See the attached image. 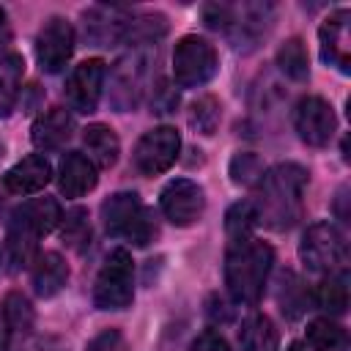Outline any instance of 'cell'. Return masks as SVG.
<instances>
[{
  "label": "cell",
  "instance_id": "cell-11",
  "mask_svg": "<svg viewBox=\"0 0 351 351\" xmlns=\"http://www.w3.org/2000/svg\"><path fill=\"white\" fill-rule=\"evenodd\" d=\"M74 55V27L63 16H52L44 22V27L36 36V58L41 71L58 74L66 69V63Z\"/></svg>",
  "mask_w": 351,
  "mask_h": 351
},
{
  "label": "cell",
  "instance_id": "cell-26",
  "mask_svg": "<svg viewBox=\"0 0 351 351\" xmlns=\"http://www.w3.org/2000/svg\"><path fill=\"white\" fill-rule=\"evenodd\" d=\"M255 225H258L255 206H252L250 200H239V203H233V206L228 208V214H225V236H228V244L252 239Z\"/></svg>",
  "mask_w": 351,
  "mask_h": 351
},
{
  "label": "cell",
  "instance_id": "cell-18",
  "mask_svg": "<svg viewBox=\"0 0 351 351\" xmlns=\"http://www.w3.org/2000/svg\"><path fill=\"white\" fill-rule=\"evenodd\" d=\"M69 282V266L63 261L60 252H41L36 255L33 266H30V285L36 291V296L41 299H52L55 293H60Z\"/></svg>",
  "mask_w": 351,
  "mask_h": 351
},
{
  "label": "cell",
  "instance_id": "cell-34",
  "mask_svg": "<svg viewBox=\"0 0 351 351\" xmlns=\"http://www.w3.org/2000/svg\"><path fill=\"white\" fill-rule=\"evenodd\" d=\"M85 351H126V340L118 329H104L101 335H96Z\"/></svg>",
  "mask_w": 351,
  "mask_h": 351
},
{
  "label": "cell",
  "instance_id": "cell-6",
  "mask_svg": "<svg viewBox=\"0 0 351 351\" xmlns=\"http://www.w3.org/2000/svg\"><path fill=\"white\" fill-rule=\"evenodd\" d=\"M219 69V58L211 41L203 36H181L173 49V80L181 88H200L206 85Z\"/></svg>",
  "mask_w": 351,
  "mask_h": 351
},
{
  "label": "cell",
  "instance_id": "cell-23",
  "mask_svg": "<svg viewBox=\"0 0 351 351\" xmlns=\"http://www.w3.org/2000/svg\"><path fill=\"white\" fill-rule=\"evenodd\" d=\"M277 66L280 71L293 80V82H304L310 77V60H307V47L299 36L293 38H285L277 49Z\"/></svg>",
  "mask_w": 351,
  "mask_h": 351
},
{
  "label": "cell",
  "instance_id": "cell-15",
  "mask_svg": "<svg viewBox=\"0 0 351 351\" xmlns=\"http://www.w3.org/2000/svg\"><path fill=\"white\" fill-rule=\"evenodd\" d=\"M74 134V115L66 107H49L41 112L30 129V140L38 151H55L69 143Z\"/></svg>",
  "mask_w": 351,
  "mask_h": 351
},
{
  "label": "cell",
  "instance_id": "cell-21",
  "mask_svg": "<svg viewBox=\"0 0 351 351\" xmlns=\"http://www.w3.org/2000/svg\"><path fill=\"white\" fill-rule=\"evenodd\" d=\"M82 143L99 167H112L121 156V140L107 123H90L82 129Z\"/></svg>",
  "mask_w": 351,
  "mask_h": 351
},
{
  "label": "cell",
  "instance_id": "cell-8",
  "mask_svg": "<svg viewBox=\"0 0 351 351\" xmlns=\"http://www.w3.org/2000/svg\"><path fill=\"white\" fill-rule=\"evenodd\" d=\"M159 206H162L165 219H170L176 228H189L203 217L206 192L192 178H173L162 186Z\"/></svg>",
  "mask_w": 351,
  "mask_h": 351
},
{
  "label": "cell",
  "instance_id": "cell-7",
  "mask_svg": "<svg viewBox=\"0 0 351 351\" xmlns=\"http://www.w3.org/2000/svg\"><path fill=\"white\" fill-rule=\"evenodd\" d=\"M145 74H148V49H143V47H134L129 55H123L112 66L110 101L118 112H129L140 104V96L145 88Z\"/></svg>",
  "mask_w": 351,
  "mask_h": 351
},
{
  "label": "cell",
  "instance_id": "cell-2",
  "mask_svg": "<svg viewBox=\"0 0 351 351\" xmlns=\"http://www.w3.org/2000/svg\"><path fill=\"white\" fill-rule=\"evenodd\" d=\"M274 263V250L266 241L247 239L225 250V288L233 302L255 304L263 296L266 277Z\"/></svg>",
  "mask_w": 351,
  "mask_h": 351
},
{
  "label": "cell",
  "instance_id": "cell-13",
  "mask_svg": "<svg viewBox=\"0 0 351 351\" xmlns=\"http://www.w3.org/2000/svg\"><path fill=\"white\" fill-rule=\"evenodd\" d=\"M41 236L44 233L38 230L33 217L25 211V206H19L8 219V236H5V252H8L11 269H22V266L36 261V250H38Z\"/></svg>",
  "mask_w": 351,
  "mask_h": 351
},
{
  "label": "cell",
  "instance_id": "cell-27",
  "mask_svg": "<svg viewBox=\"0 0 351 351\" xmlns=\"http://www.w3.org/2000/svg\"><path fill=\"white\" fill-rule=\"evenodd\" d=\"M186 118H189V126H192L195 132H200V134H206V137H208V134H214V132H217V126H219L222 104H219V99H217V96H211V93L197 96V99L189 104Z\"/></svg>",
  "mask_w": 351,
  "mask_h": 351
},
{
  "label": "cell",
  "instance_id": "cell-41",
  "mask_svg": "<svg viewBox=\"0 0 351 351\" xmlns=\"http://www.w3.org/2000/svg\"><path fill=\"white\" fill-rule=\"evenodd\" d=\"M0 261H3V250H0Z\"/></svg>",
  "mask_w": 351,
  "mask_h": 351
},
{
  "label": "cell",
  "instance_id": "cell-25",
  "mask_svg": "<svg viewBox=\"0 0 351 351\" xmlns=\"http://www.w3.org/2000/svg\"><path fill=\"white\" fill-rule=\"evenodd\" d=\"M307 343L313 346V351H346L348 335L332 318H313L307 324Z\"/></svg>",
  "mask_w": 351,
  "mask_h": 351
},
{
  "label": "cell",
  "instance_id": "cell-37",
  "mask_svg": "<svg viewBox=\"0 0 351 351\" xmlns=\"http://www.w3.org/2000/svg\"><path fill=\"white\" fill-rule=\"evenodd\" d=\"M0 351H8V326H5L3 310H0Z\"/></svg>",
  "mask_w": 351,
  "mask_h": 351
},
{
  "label": "cell",
  "instance_id": "cell-20",
  "mask_svg": "<svg viewBox=\"0 0 351 351\" xmlns=\"http://www.w3.org/2000/svg\"><path fill=\"white\" fill-rule=\"evenodd\" d=\"M280 335L277 326L269 315L263 313H252L244 318L241 329H239V348L241 351H277Z\"/></svg>",
  "mask_w": 351,
  "mask_h": 351
},
{
  "label": "cell",
  "instance_id": "cell-14",
  "mask_svg": "<svg viewBox=\"0 0 351 351\" xmlns=\"http://www.w3.org/2000/svg\"><path fill=\"white\" fill-rule=\"evenodd\" d=\"M348 19H351L348 8H337L324 19V25L318 30L324 63L337 66L343 74H348V69H351L348 66V44H346L348 41Z\"/></svg>",
  "mask_w": 351,
  "mask_h": 351
},
{
  "label": "cell",
  "instance_id": "cell-42",
  "mask_svg": "<svg viewBox=\"0 0 351 351\" xmlns=\"http://www.w3.org/2000/svg\"><path fill=\"white\" fill-rule=\"evenodd\" d=\"M0 151H3V143H0Z\"/></svg>",
  "mask_w": 351,
  "mask_h": 351
},
{
  "label": "cell",
  "instance_id": "cell-31",
  "mask_svg": "<svg viewBox=\"0 0 351 351\" xmlns=\"http://www.w3.org/2000/svg\"><path fill=\"white\" fill-rule=\"evenodd\" d=\"M304 304H307V299H304L302 282L296 280L293 271H282V277H280V307H282V313L288 318H296V315H302Z\"/></svg>",
  "mask_w": 351,
  "mask_h": 351
},
{
  "label": "cell",
  "instance_id": "cell-19",
  "mask_svg": "<svg viewBox=\"0 0 351 351\" xmlns=\"http://www.w3.org/2000/svg\"><path fill=\"white\" fill-rule=\"evenodd\" d=\"M129 14L121 8H90L85 11V36L96 47H110L112 41L123 38Z\"/></svg>",
  "mask_w": 351,
  "mask_h": 351
},
{
  "label": "cell",
  "instance_id": "cell-28",
  "mask_svg": "<svg viewBox=\"0 0 351 351\" xmlns=\"http://www.w3.org/2000/svg\"><path fill=\"white\" fill-rule=\"evenodd\" d=\"M3 318H5L8 332H22L25 335L36 324V310H33V304H30V299L25 293L11 291L3 299Z\"/></svg>",
  "mask_w": 351,
  "mask_h": 351
},
{
  "label": "cell",
  "instance_id": "cell-36",
  "mask_svg": "<svg viewBox=\"0 0 351 351\" xmlns=\"http://www.w3.org/2000/svg\"><path fill=\"white\" fill-rule=\"evenodd\" d=\"M176 104H178L176 90H170V88L162 82V85L154 90V107H156V112H173Z\"/></svg>",
  "mask_w": 351,
  "mask_h": 351
},
{
  "label": "cell",
  "instance_id": "cell-38",
  "mask_svg": "<svg viewBox=\"0 0 351 351\" xmlns=\"http://www.w3.org/2000/svg\"><path fill=\"white\" fill-rule=\"evenodd\" d=\"M0 38L5 41L8 38V19H5V11L0 8Z\"/></svg>",
  "mask_w": 351,
  "mask_h": 351
},
{
  "label": "cell",
  "instance_id": "cell-1",
  "mask_svg": "<svg viewBox=\"0 0 351 351\" xmlns=\"http://www.w3.org/2000/svg\"><path fill=\"white\" fill-rule=\"evenodd\" d=\"M310 173L296 162H280L271 170H263L258 181L255 214L271 230H288L302 217V200Z\"/></svg>",
  "mask_w": 351,
  "mask_h": 351
},
{
  "label": "cell",
  "instance_id": "cell-3",
  "mask_svg": "<svg viewBox=\"0 0 351 351\" xmlns=\"http://www.w3.org/2000/svg\"><path fill=\"white\" fill-rule=\"evenodd\" d=\"M101 222L112 239H126L134 247H145L156 239L159 225L151 208L143 206L137 192H115L101 203Z\"/></svg>",
  "mask_w": 351,
  "mask_h": 351
},
{
  "label": "cell",
  "instance_id": "cell-40",
  "mask_svg": "<svg viewBox=\"0 0 351 351\" xmlns=\"http://www.w3.org/2000/svg\"><path fill=\"white\" fill-rule=\"evenodd\" d=\"M3 211H5V206H3V200H0V217H3Z\"/></svg>",
  "mask_w": 351,
  "mask_h": 351
},
{
  "label": "cell",
  "instance_id": "cell-29",
  "mask_svg": "<svg viewBox=\"0 0 351 351\" xmlns=\"http://www.w3.org/2000/svg\"><path fill=\"white\" fill-rule=\"evenodd\" d=\"M165 30H167V16L154 11V14H143V16H129L123 38L134 41V44H154V38L165 36Z\"/></svg>",
  "mask_w": 351,
  "mask_h": 351
},
{
  "label": "cell",
  "instance_id": "cell-9",
  "mask_svg": "<svg viewBox=\"0 0 351 351\" xmlns=\"http://www.w3.org/2000/svg\"><path fill=\"white\" fill-rule=\"evenodd\" d=\"M181 151V134L173 126H156L145 132L134 145V167L143 176H159L173 167Z\"/></svg>",
  "mask_w": 351,
  "mask_h": 351
},
{
  "label": "cell",
  "instance_id": "cell-4",
  "mask_svg": "<svg viewBox=\"0 0 351 351\" xmlns=\"http://www.w3.org/2000/svg\"><path fill=\"white\" fill-rule=\"evenodd\" d=\"M134 302V261L118 247L112 250L93 282V304L99 310H126Z\"/></svg>",
  "mask_w": 351,
  "mask_h": 351
},
{
  "label": "cell",
  "instance_id": "cell-22",
  "mask_svg": "<svg viewBox=\"0 0 351 351\" xmlns=\"http://www.w3.org/2000/svg\"><path fill=\"white\" fill-rule=\"evenodd\" d=\"M25 77V60L14 49H0V115H11L19 99V82Z\"/></svg>",
  "mask_w": 351,
  "mask_h": 351
},
{
  "label": "cell",
  "instance_id": "cell-12",
  "mask_svg": "<svg viewBox=\"0 0 351 351\" xmlns=\"http://www.w3.org/2000/svg\"><path fill=\"white\" fill-rule=\"evenodd\" d=\"M104 74H107V69H104V60H99V58H88L80 66H74V71L69 74V82H66V96H69L71 110L90 115L99 107Z\"/></svg>",
  "mask_w": 351,
  "mask_h": 351
},
{
  "label": "cell",
  "instance_id": "cell-33",
  "mask_svg": "<svg viewBox=\"0 0 351 351\" xmlns=\"http://www.w3.org/2000/svg\"><path fill=\"white\" fill-rule=\"evenodd\" d=\"M230 19H233V8L225 5V3H211V5L203 8V22L211 30H228Z\"/></svg>",
  "mask_w": 351,
  "mask_h": 351
},
{
  "label": "cell",
  "instance_id": "cell-24",
  "mask_svg": "<svg viewBox=\"0 0 351 351\" xmlns=\"http://www.w3.org/2000/svg\"><path fill=\"white\" fill-rule=\"evenodd\" d=\"M315 304L326 310L329 315H343L348 307V285H346V271L326 274L315 285Z\"/></svg>",
  "mask_w": 351,
  "mask_h": 351
},
{
  "label": "cell",
  "instance_id": "cell-35",
  "mask_svg": "<svg viewBox=\"0 0 351 351\" xmlns=\"http://www.w3.org/2000/svg\"><path fill=\"white\" fill-rule=\"evenodd\" d=\"M189 351H230V348H228V340L217 329H206L192 340Z\"/></svg>",
  "mask_w": 351,
  "mask_h": 351
},
{
  "label": "cell",
  "instance_id": "cell-17",
  "mask_svg": "<svg viewBox=\"0 0 351 351\" xmlns=\"http://www.w3.org/2000/svg\"><path fill=\"white\" fill-rule=\"evenodd\" d=\"M96 184H99V176H96V167H93L90 159H85L77 151L63 154L60 170H58V189H60V195L82 197L90 189H96Z\"/></svg>",
  "mask_w": 351,
  "mask_h": 351
},
{
  "label": "cell",
  "instance_id": "cell-16",
  "mask_svg": "<svg viewBox=\"0 0 351 351\" xmlns=\"http://www.w3.org/2000/svg\"><path fill=\"white\" fill-rule=\"evenodd\" d=\"M52 181V167L44 156L38 154H30L25 159H19L5 176H3V184L8 192L14 195H33V192H41L47 184Z\"/></svg>",
  "mask_w": 351,
  "mask_h": 351
},
{
  "label": "cell",
  "instance_id": "cell-10",
  "mask_svg": "<svg viewBox=\"0 0 351 351\" xmlns=\"http://www.w3.org/2000/svg\"><path fill=\"white\" fill-rule=\"evenodd\" d=\"M293 126L302 137V143L313 145V148H324L329 145V140L335 137L337 129V115L335 107L324 99V96H304L299 99L296 110H293Z\"/></svg>",
  "mask_w": 351,
  "mask_h": 351
},
{
  "label": "cell",
  "instance_id": "cell-39",
  "mask_svg": "<svg viewBox=\"0 0 351 351\" xmlns=\"http://www.w3.org/2000/svg\"><path fill=\"white\" fill-rule=\"evenodd\" d=\"M288 351H307V348H304L302 343H291V346H288Z\"/></svg>",
  "mask_w": 351,
  "mask_h": 351
},
{
  "label": "cell",
  "instance_id": "cell-30",
  "mask_svg": "<svg viewBox=\"0 0 351 351\" xmlns=\"http://www.w3.org/2000/svg\"><path fill=\"white\" fill-rule=\"evenodd\" d=\"M230 181L239 184V186H255L263 176V162L258 154L252 151H239L233 159H230Z\"/></svg>",
  "mask_w": 351,
  "mask_h": 351
},
{
  "label": "cell",
  "instance_id": "cell-32",
  "mask_svg": "<svg viewBox=\"0 0 351 351\" xmlns=\"http://www.w3.org/2000/svg\"><path fill=\"white\" fill-rule=\"evenodd\" d=\"M88 236H90L88 211L85 208H71L63 217V241H69L71 247H80L82 241H88Z\"/></svg>",
  "mask_w": 351,
  "mask_h": 351
},
{
  "label": "cell",
  "instance_id": "cell-5",
  "mask_svg": "<svg viewBox=\"0 0 351 351\" xmlns=\"http://www.w3.org/2000/svg\"><path fill=\"white\" fill-rule=\"evenodd\" d=\"M299 258L310 271L318 274H335L343 271L346 258H348V244L346 236L337 230V225H332L329 219L324 222H313L302 241H299Z\"/></svg>",
  "mask_w": 351,
  "mask_h": 351
}]
</instances>
